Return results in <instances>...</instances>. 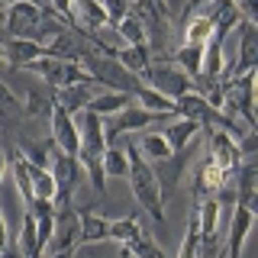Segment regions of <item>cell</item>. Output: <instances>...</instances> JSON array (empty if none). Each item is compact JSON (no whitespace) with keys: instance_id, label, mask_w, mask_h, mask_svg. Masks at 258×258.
Wrapping results in <instances>:
<instances>
[{"instance_id":"4","label":"cell","mask_w":258,"mask_h":258,"mask_svg":"<svg viewBox=\"0 0 258 258\" xmlns=\"http://www.w3.org/2000/svg\"><path fill=\"white\" fill-rule=\"evenodd\" d=\"M26 71L45 78L55 91H58V87H71V84H94L91 75L81 68V61H64V58H52V55H42V58L29 61Z\"/></svg>"},{"instance_id":"30","label":"cell","mask_w":258,"mask_h":258,"mask_svg":"<svg viewBox=\"0 0 258 258\" xmlns=\"http://www.w3.org/2000/svg\"><path fill=\"white\" fill-rule=\"evenodd\" d=\"M103 13H107V26H116L123 16H129V10H133V4L129 0H100Z\"/></svg>"},{"instance_id":"15","label":"cell","mask_w":258,"mask_h":258,"mask_svg":"<svg viewBox=\"0 0 258 258\" xmlns=\"http://www.w3.org/2000/svg\"><path fill=\"white\" fill-rule=\"evenodd\" d=\"M165 61L174 64V68H181L190 81H197L200 78V68H204V45H181L177 52L165 55Z\"/></svg>"},{"instance_id":"7","label":"cell","mask_w":258,"mask_h":258,"mask_svg":"<svg viewBox=\"0 0 258 258\" xmlns=\"http://www.w3.org/2000/svg\"><path fill=\"white\" fill-rule=\"evenodd\" d=\"M142 84L155 87L158 94L171 97V100H177V97H184V94L194 91V81L184 75L181 68H174V64H152V68L145 71Z\"/></svg>"},{"instance_id":"19","label":"cell","mask_w":258,"mask_h":258,"mask_svg":"<svg viewBox=\"0 0 258 258\" xmlns=\"http://www.w3.org/2000/svg\"><path fill=\"white\" fill-rule=\"evenodd\" d=\"M133 100L139 103L142 110H152V113H165V116H174V100H171V97H165V94H158L155 87H149V84H139V87H136Z\"/></svg>"},{"instance_id":"8","label":"cell","mask_w":258,"mask_h":258,"mask_svg":"<svg viewBox=\"0 0 258 258\" xmlns=\"http://www.w3.org/2000/svg\"><path fill=\"white\" fill-rule=\"evenodd\" d=\"M48 123H52V136H48V139L55 142V149L64 152V155H78V149H81L78 119L71 116L61 103H52V110H48Z\"/></svg>"},{"instance_id":"32","label":"cell","mask_w":258,"mask_h":258,"mask_svg":"<svg viewBox=\"0 0 258 258\" xmlns=\"http://www.w3.org/2000/svg\"><path fill=\"white\" fill-rule=\"evenodd\" d=\"M0 113H20V100L4 81H0Z\"/></svg>"},{"instance_id":"23","label":"cell","mask_w":258,"mask_h":258,"mask_svg":"<svg viewBox=\"0 0 258 258\" xmlns=\"http://www.w3.org/2000/svg\"><path fill=\"white\" fill-rule=\"evenodd\" d=\"M26 171H29V181H32V194L39 200H52L55 204V181H52V171L48 168H39L26 158Z\"/></svg>"},{"instance_id":"16","label":"cell","mask_w":258,"mask_h":258,"mask_svg":"<svg viewBox=\"0 0 258 258\" xmlns=\"http://www.w3.org/2000/svg\"><path fill=\"white\" fill-rule=\"evenodd\" d=\"M133 103V97L123 94V91H97L87 103V110L97 113V116H116L119 110H126Z\"/></svg>"},{"instance_id":"37","label":"cell","mask_w":258,"mask_h":258,"mask_svg":"<svg viewBox=\"0 0 258 258\" xmlns=\"http://www.w3.org/2000/svg\"><path fill=\"white\" fill-rule=\"evenodd\" d=\"M4 71H7V58H4V55H0V75H4Z\"/></svg>"},{"instance_id":"18","label":"cell","mask_w":258,"mask_h":258,"mask_svg":"<svg viewBox=\"0 0 258 258\" xmlns=\"http://www.w3.org/2000/svg\"><path fill=\"white\" fill-rule=\"evenodd\" d=\"M204 133V129H200L197 123H194V119H184V116H177L171 126L165 129V139H168V145H171V152H181V149H187V145L197 139V136Z\"/></svg>"},{"instance_id":"29","label":"cell","mask_w":258,"mask_h":258,"mask_svg":"<svg viewBox=\"0 0 258 258\" xmlns=\"http://www.w3.org/2000/svg\"><path fill=\"white\" fill-rule=\"evenodd\" d=\"M20 152L32 161V165L48 168V161H52V152H55V142H52V139H45V142H23Z\"/></svg>"},{"instance_id":"5","label":"cell","mask_w":258,"mask_h":258,"mask_svg":"<svg viewBox=\"0 0 258 258\" xmlns=\"http://www.w3.org/2000/svg\"><path fill=\"white\" fill-rule=\"evenodd\" d=\"M48 171H52V181H55V210L58 207H75L71 197H75V187L81 181V165L75 155H64V152L55 149L52 152V161H48Z\"/></svg>"},{"instance_id":"3","label":"cell","mask_w":258,"mask_h":258,"mask_svg":"<svg viewBox=\"0 0 258 258\" xmlns=\"http://www.w3.org/2000/svg\"><path fill=\"white\" fill-rule=\"evenodd\" d=\"M133 13L139 16V23L145 26V36H149V48L155 55L165 52L168 45V32H171V7L168 0H133Z\"/></svg>"},{"instance_id":"36","label":"cell","mask_w":258,"mask_h":258,"mask_svg":"<svg viewBox=\"0 0 258 258\" xmlns=\"http://www.w3.org/2000/svg\"><path fill=\"white\" fill-rule=\"evenodd\" d=\"M4 171H7V152L0 149V181H4Z\"/></svg>"},{"instance_id":"28","label":"cell","mask_w":258,"mask_h":258,"mask_svg":"<svg viewBox=\"0 0 258 258\" xmlns=\"http://www.w3.org/2000/svg\"><path fill=\"white\" fill-rule=\"evenodd\" d=\"M119 252L123 255H133V258H165V252H161V245H155L149 236H136L133 242H126V245H119Z\"/></svg>"},{"instance_id":"1","label":"cell","mask_w":258,"mask_h":258,"mask_svg":"<svg viewBox=\"0 0 258 258\" xmlns=\"http://www.w3.org/2000/svg\"><path fill=\"white\" fill-rule=\"evenodd\" d=\"M126 158H129V190H133V197L139 200V207L145 213L152 216L155 223H165V200H161V190H158V177L152 171V165L142 158L139 149H133L129 145L126 149Z\"/></svg>"},{"instance_id":"39","label":"cell","mask_w":258,"mask_h":258,"mask_svg":"<svg viewBox=\"0 0 258 258\" xmlns=\"http://www.w3.org/2000/svg\"><path fill=\"white\" fill-rule=\"evenodd\" d=\"M0 10H7V7H4V4H0Z\"/></svg>"},{"instance_id":"31","label":"cell","mask_w":258,"mask_h":258,"mask_svg":"<svg viewBox=\"0 0 258 258\" xmlns=\"http://www.w3.org/2000/svg\"><path fill=\"white\" fill-rule=\"evenodd\" d=\"M52 10L58 20H64L68 29H81L78 26V13H75V0H52Z\"/></svg>"},{"instance_id":"38","label":"cell","mask_w":258,"mask_h":258,"mask_svg":"<svg viewBox=\"0 0 258 258\" xmlns=\"http://www.w3.org/2000/svg\"><path fill=\"white\" fill-rule=\"evenodd\" d=\"M0 4H4V7H10V4H20V0H0Z\"/></svg>"},{"instance_id":"35","label":"cell","mask_w":258,"mask_h":258,"mask_svg":"<svg viewBox=\"0 0 258 258\" xmlns=\"http://www.w3.org/2000/svg\"><path fill=\"white\" fill-rule=\"evenodd\" d=\"M48 258H75V248H64V252H55V255H48Z\"/></svg>"},{"instance_id":"27","label":"cell","mask_w":258,"mask_h":258,"mask_svg":"<svg viewBox=\"0 0 258 258\" xmlns=\"http://www.w3.org/2000/svg\"><path fill=\"white\" fill-rule=\"evenodd\" d=\"M103 174L107 177H126L129 174V158H126V149H116V145H107L103 152Z\"/></svg>"},{"instance_id":"9","label":"cell","mask_w":258,"mask_h":258,"mask_svg":"<svg viewBox=\"0 0 258 258\" xmlns=\"http://www.w3.org/2000/svg\"><path fill=\"white\" fill-rule=\"evenodd\" d=\"M229 181H236V174L223 171L210 155H204L200 165L194 168V200H197V204H200V200H213L216 190H220L223 184H229Z\"/></svg>"},{"instance_id":"20","label":"cell","mask_w":258,"mask_h":258,"mask_svg":"<svg viewBox=\"0 0 258 258\" xmlns=\"http://www.w3.org/2000/svg\"><path fill=\"white\" fill-rule=\"evenodd\" d=\"M91 84H71V87H58V97H55V103H61L64 110L71 113V116H78L81 110H87V103H91Z\"/></svg>"},{"instance_id":"33","label":"cell","mask_w":258,"mask_h":258,"mask_svg":"<svg viewBox=\"0 0 258 258\" xmlns=\"http://www.w3.org/2000/svg\"><path fill=\"white\" fill-rule=\"evenodd\" d=\"M232 4H236L239 7V13L242 16H245V20H258V0H232Z\"/></svg>"},{"instance_id":"10","label":"cell","mask_w":258,"mask_h":258,"mask_svg":"<svg viewBox=\"0 0 258 258\" xmlns=\"http://www.w3.org/2000/svg\"><path fill=\"white\" fill-rule=\"evenodd\" d=\"M187 161H190V145H187V149H181V152H171L165 161H152V171H155V177H158L161 200H168L177 190V181H181Z\"/></svg>"},{"instance_id":"13","label":"cell","mask_w":258,"mask_h":258,"mask_svg":"<svg viewBox=\"0 0 258 258\" xmlns=\"http://www.w3.org/2000/svg\"><path fill=\"white\" fill-rule=\"evenodd\" d=\"M78 242V210L75 207H58L55 210V229L52 239H48V255L64 252V248H75Z\"/></svg>"},{"instance_id":"25","label":"cell","mask_w":258,"mask_h":258,"mask_svg":"<svg viewBox=\"0 0 258 258\" xmlns=\"http://www.w3.org/2000/svg\"><path fill=\"white\" fill-rule=\"evenodd\" d=\"M139 152H142V158L152 165V161H165L168 155H171V145H168V139L161 133H145Z\"/></svg>"},{"instance_id":"24","label":"cell","mask_w":258,"mask_h":258,"mask_svg":"<svg viewBox=\"0 0 258 258\" xmlns=\"http://www.w3.org/2000/svg\"><path fill=\"white\" fill-rule=\"evenodd\" d=\"M119 32V39H123L126 45H149V36H145V26L139 23V16H136L133 10H129V16H123V20L113 26Z\"/></svg>"},{"instance_id":"11","label":"cell","mask_w":258,"mask_h":258,"mask_svg":"<svg viewBox=\"0 0 258 258\" xmlns=\"http://www.w3.org/2000/svg\"><path fill=\"white\" fill-rule=\"evenodd\" d=\"M155 119H165V113H152V110H142L139 103H129L126 110L116 113V123L107 129V145H113V139L123 133H139V129H149Z\"/></svg>"},{"instance_id":"21","label":"cell","mask_w":258,"mask_h":258,"mask_svg":"<svg viewBox=\"0 0 258 258\" xmlns=\"http://www.w3.org/2000/svg\"><path fill=\"white\" fill-rule=\"evenodd\" d=\"M187 26H184V45H207L213 39V20H210V10L187 16Z\"/></svg>"},{"instance_id":"12","label":"cell","mask_w":258,"mask_h":258,"mask_svg":"<svg viewBox=\"0 0 258 258\" xmlns=\"http://www.w3.org/2000/svg\"><path fill=\"white\" fill-rule=\"evenodd\" d=\"M103 116H97L91 110H81V119H78V136H81V149L78 152H87V155H100L107 152V133H103Z\"/></svg>"},{"instance_id":"26","label":"cell","mask_w":258,"mask_h":258,"mask_svg":"<svg viewBox=\"0 0 258 258\" xmlns=\"http://www.w3.org/2000/svg\"><path fill=\"white\" fill-rule=\"evenodd\" d=\"M136 236H142V226H139V216L129 213L123 220H110V239L119 242V245H126V242H133Z\"/></svg>"},{"instance_id":"22","label":"cell","mask_w":258,"mask_h":258,"mask_svg":"<svg viewBox=\"0 0 258 258\" xmlns=\"http://www.w3.org/2000/svg\"><path fill=\"white\" fill-rule=\"evenodd\" d=\"M223 68H226V58H223V39H210L204 45V68H200V78L207 81H223Z\"/></svg>"},{"instance_id":"17","label":"cell","mask_w":258,"mask_h":258,"mask_svg":"<svg viewBox=\"0 0 258 258\" xmlns=\"http://www.w3.org/2000/svg\"><path fill=\"white\" fill-rule=\"evenodd\" d=\"M116 61L123 64L126 71H133L136 78H145V71L152 68V48H149V45H126V48H116Z\"/></svg>"},{"instance_id":"2","label":"cell","mask_w":258,"mask_h":258,"mask_svg":"<svg viewBox=\"0 0 258 258\" xmlns=\"http://www.w3.org/2000/svg\"><path fill=\"white\" fill-rule=\"evenodd\" d=\"M81 68L91 75L94 84H103V91H123V94L133 97L136 87L142 84V78H136L133 71H126L116 58H107V55L94 52V48L81 58Z\"/></svg>"},{"instance_id":"6","label":"cell","mask_w":258,"mask_h":258,"mask_svg":"<svg viewBox=\"0 0 258 258\" xmlns=\"http://www.w3.org/2000/svg\"><path fill=\"white\" fill-rule=\"evenodd\" d=\"M239 55L223 68V78H239L258 68V26L252 20H239Z\"/></svg>"},{"instance_id":"34","label":"cell","mask_w":258,"mask_h":258,"mask_svg":"<svg viewBox=\"0 0 258 258\" xmlns=\"http://www.w3.org/2000/svg\"><path fill=\"white\" fill-rule=\"evenodd\" d=\"M10 242V236H7V220H4V213H0V248Z\"/></svg>"},{"instance_id":"14","label":"cell","mask_w":258,"mask_h":258,"mask_svg":"<svg viewBox=\"0 0 258 258\" xmlns=\"http://www.w3.org/2000/svg\"><path fill=\"white\" fill-rule=\"evenodd\" d=\"M75 210H78V242H75V248L110 239V220L107 216H97L91 207H75Z\"/></svg>"}]
</instances>
